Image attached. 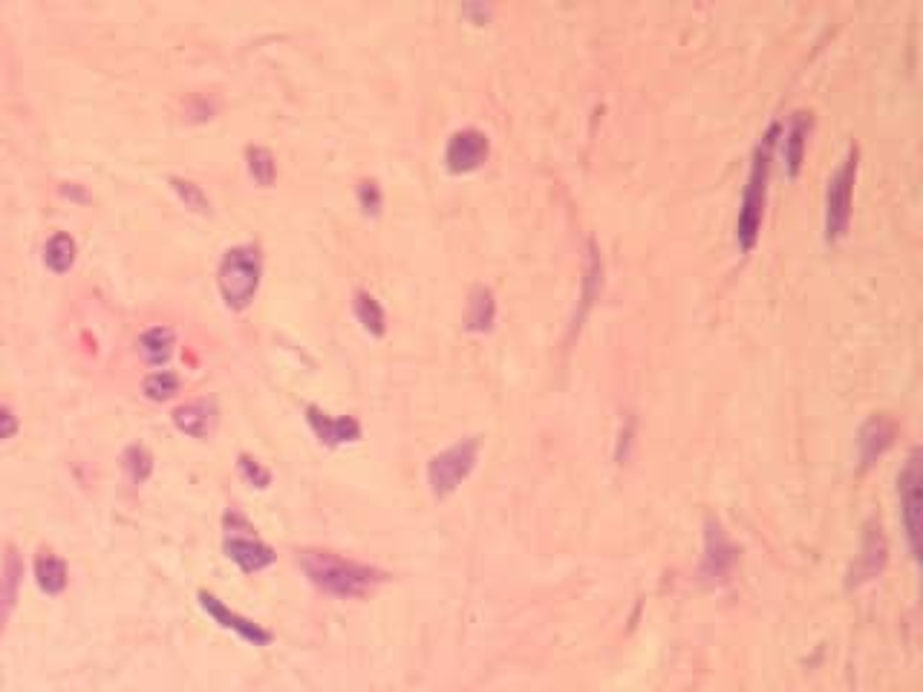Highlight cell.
Instances as JSON below:
<instances>
[{
    "mask_svg": "<svg viewBox=\"0 0 923 692\" xmlns=\"http://www.w3.org/2000/svg\"><path fill=\"white\" fill-rule=\"evenodd\" d=\"M355 318L364 323V329L370 335H384V329H387L384 309L370 292H355Z\"/></svg>",
    "mask_w": 923,
    "mask_h": 692,
    "instance_id": "cell-20",
    "label": "cell"
},
{
    "mask_svg": "<svg viewBox=\"0 0 923 692\" xmlns=\"http://www.w3.org/2000/svg\"><path fill=\"white\" fill-rule=\"evenodd\" d=\"M122 468L130 473L133 485H142L150 473H153V456H150L148 447H142V445L127 447L125 453H122Z\"/></svg>",
    "mask_w": 923,
    "mask_h": 692,
    "instance_id": "cell-23",
    "label": "cell"
},
{
    "mask_svg": "<svg viewBox=\"0 0 923 692\" xmlns=\"http://www.w3.org/2000/svg\"><path fill=\"white\" fill-rule=\"evenodd\" d=\"M21 580H24V560H21L18 548L9 545L3 551V563H0V632L6 629V623H9L12 612H15Z\"/></svg>",
    "mask_w": 923,
    "mask_h": 692,
    "instance_id": "cell-12",
    "label": "cell"
},
{
    "mask_svg": "<svg viewBox=\"0 0 923 692\" xmlns=\"http://www.w3.org/2000/svg\"><path fill=\"white\" fill-rule=\"evenodd\" d=\"M214 421V407L211 401H188L174 410V424L191 439H205Z\"/></svg>",
    "mask_w": 923,
    "mask_h": 692,
    "instance_id": "cell-14",
    "label": "cell"
},
{
    "mask_svg": "<svg viewBox=\"0 0 923 692\" xmlns=\"http://www.w3.org/2000/svg\"><path fill=\"white\" fill-rule=\"evenodd\" d=\"M488 136L476 127H465V130H456L450 136L448 150H445V165L450 173H471L476 168H482V162L488 159Z\"/></svg>",
    "mask_w": 923,
    "mask_h": 692,
    "instance_id": "cell-7",
    "label": "cell"
},
{
    "mask_svg": "<svg viewBox=\"0 0 923 692\" xmlns=\"http://www.w3.org/2000/svg\"><path fill=\"white\" fill-rule=\"evenodd\" d=\"M298 563L309 583L332 597H364L387 580L381 569L338 557L332 551H300Z\"/></svg>",
    "mask_w": 923,
    "mask_h": 692,
    "instance_id": "cell-1",
    "label": "cell"
},
{
    "mask_svg": "<svg viewBox=\"0 0 923 692\" xmlns=\"http://www.w3.org/2000/svg\"><path fill=\"white\" fill-rule=\"evenodd\" d=\"M197 597H200L202 609L214 618V623H220L223 629L234 632L237 638L254 643V646H266V643H272V632H269V629H263L260 623H254V620L243 618V615H237V612H231L220 597H214V594L205 592V589H202Z\"/></svg>",
    "mask_w": 923,
    "mask_h": 692,
    "instance_id": "cell-9",
    "label": "cell"
},
{
    "mask_svg": "<svg viewBox=\"0 0 923 692\" xmlns=\"http://www.w3.org/2000/svg\"><path fill=\"white\" fill-rule=\"evenodd\" d=\"M476 456H479V442L476 439H462L456 445H450L448 450H442L439 456L430 459V468H427V482H430V491L439 496H450L476 468Z\"/></svg>",
    "mask_w": 923,
    "mask_h": 692,
    "instance_id": "cell-5",
    "label": "cell"
},
{
    "mask_svg": "<svg viewBox=\"0 0 923 692\" xmlns=\"http://www.w3.org/2000/svg\"><path fill=\"white\" fill-rule=\"evenodd\" d=\"M35 583L44 594H61L70 583V569L61 557H55L50 551L35 557Z\"/></svg>",
    "mask_w": 923,
    "mask_h": 692,
    "instance_id": "cell-16",
    "label": "cell"
},
{
    "mask_svg": "<svg viewBox=\"0 0 923 692\" xmlns=\"http://www.w3.org/2000/svg\"><path fill=\"white\" fill-rule=\"evenodd\" d=\"M44 263H47V269L55 274H64L73 269L75 240L67 231H58V234H52L50 240H47V246H44Z\"/></svg>",
    "mask_w": 923,
    "mask_h": 692,
    "instance_id": "cell-19",
    "label": "cell"
},
{
    "mask_svg": "<svg viewBox=\"0 0 923 692\" xmlns=\"http://www.w3.org/2000/svg\"><path fill=\"white\" fill-rule=\"evenodd\" d=\"M306 421L312 424L315 436L329 447L350 445V442L361 439V424L352 416H326L324 410H318L312 404V407H306Z\"/></svg>",
    "mask_w": 923,
    "mask_h": 692,
    "instance_id": "cell-11",
    "label": "cell"
},
{
    "mask_svg": "<svg viewBox=\"0 0 923 692\" xmlns=\"http://www.w3.org/2000/svg\"><path fill=\"white\" fill-rule=\"evenodd\" d=\"M898 485L900 519H903V528H906L909 551L918 557V534H921V459H918V453L909 456Z\"/></svg>",
    "mask_w": 923,
    "mask_h": 692,
    "instance_id": "cell-6",
    "label": "cell"
},
{
    "mask_svg": "<svg viewBox=\"0 0 923 692\" xmlns=\"http://www.w3.org/2000/svg\"><path fill=\"white\" fill-rule=\"evenodd\" d=\"M779 136V124H771V130L762 136L756 156H753V168L748 176V188L742 197V211H739V223H736V240L739 246L750 251L756 246L759 228H762V214H765V197H768V176H771V159H774V145Z\"/></svg>",
    "mask_w": 923,
    "mask_h": 692,
    "instance_id": "cell-2",
    "label": "cell"
},
{
    "mask_svg": "<svg viewBox=\"0 0 923 692\" xmlns=\"http://www.w3.org/2000/svg\"><path fill=\"white\" fill-rule=\"evenodd\" d=\"M892 439H895V424L889 419H883V416H874L863 427V433H860V459H863V465H872L877 456H883L889 450V445H892Z\"/></svg>",
    "mask_w": 923,
    "mask_h": 692,
    "instance_id": "cell-13",
    "label": "cell"
},
{
    "mask_svg": "<svg viewBox=\"0 0 923 692\" xmlns=\"http://www.w3.org/2000/svg\"><path fill=\"white\" fill-rule=\"evenodd\" d=\"M263 277V257L257 246H234L228 248L217 269V286L223 295L225 306L234 312H243L249 306Z\"/></svg>",
    "mask_w": 923,
    "mask_h": 692,
    "instance_id": "cell-3",
    "label": "cell"
},
{
    "mask_svg": "<svg viewBox=\"0 0 923 692\" xmlns=\"http://www.w3.org/2000/svg\"><path fill=\"white\" fill-rule=\"evenodd\" d=\"M497 318V300L494 292L485 286H476L468 297V309H465V329L471 332H488Z\"/></svg>",
    "mask_w": 923,
    "mask_h": 692,
    "instance_id": "cell-17",
    "label": "cell"
},
{
    "mask_svg": "<svg viewBox=\"0 0 923 692\" xmlns=\"http://www.w3.org/2000/svg\"><path fill=\"white\" fill-rule=\"evenodd\" d=\"M179 390H182V378L171 370L153 372V375H148V378L142 381V393H145L150 401H168V398L176 396Z\"/></svg>",
    "mask_w": 923,
    "mask_h": 692,
    "instance_id": "cell-22",
    "label": "cell"
},
{
    "mask_svg": "<svg viewBox=\"0 0 923 692\" xmlns=\"http://www.w3.org/2000/svg\"><path fill=\"white\" fill-rule=\"evenodd\" d=\"M246 159H249V171H251V176H254V182H257V185H263V188L275 185L277 165H275L272 150L260 148V145H251V148L246 150Z\"/></svg>",
    "mask_w": 923,
    "mask_h": 692,
    "instance_id": "cell-21",
    "label": "cell"
},
{
    "mask_svg": "<svg viewBox=\"0 0 923 692\" xmlns=\"http://www.w3.org/2000/svg\"><path fill=\"white\" fill-rule=\"evenodd\" d=\"M358 199H361L364 214L375 217V214L381 211V188H378V182H373V179H364V182L358 185Z\"/></svg>",
    "mask_w": 923,
    "mask_h": 692,
    "instance_id": "cell-26",
    "label": "cell"
},
{
    "mask_svg": "<svg viewBox=\"0 0 923 692\" xmlns=\"http://www.w3.org/2000/svg\"><path fill=\"white\" fill-rule=\"evenodd\" d=\"M237 465H240V473H243V479L249 482L251 488H269V482H272V473L263 468L257 459H251L249 453H243L240 459H237Z\"/></svg>",
    "mask_w": 923,
    "mask_h": 692,
    "instance_id": "cell-25",
    "label": "cell"
},
{
    "mask_svg": "<svg viewBox=\"0 0 923 692\" xmlns=\"http://www.w3.org/2000/svg\"><path fill=\"white\" fill-rule=\"evenodd\" d=\"M857 148L849 150L846 162L840 165V171L828 179V191H825V240L837 243L840 237H846L851 220V194H854V179H857Z\"/></svg>",
    "mask_w": 923,
    "mask_h": 692,
    "instance_id": "cell-4",
    "label": "cell"
},
{
    "mask_svg": "<svg viewBox=\"0 0 923 692\" xmlns=\"http://www.w3.org/2000/svg\"><path fill=\"white\" fill-rule=\"evenodd\" d=\"M808 133H811V116L808 113H797L791 127H788V133H785V165H788L791 176H797L799 168H802Z\"/></svg>",
    "mask_w": 923,
    "mask_h": 692,
    "instance_id": "cell-18",
    "label": "cell"
},
{
    "mask_svg": "<svg viewBox=\"0 0 923 692\" xmlns=\"http://www.w3.org/2000/svg\"><path fill=\"white\" fill-rule=\"evenodd\" d=\"M18 416L6 407V404H0V442H6V439H12L15 433H18Z\"/></svg>",
    "mask_w": 923,
    "mask_h": 692,
    "instance_id": "cell-27",
    "label": "cell"
},
{
    "mask_svg": "<svg viewBox=\"0 0 923 692\" xmlns=\"http://www.w3.org/2000/svg\"><path fill=\"white\" fill-rule=\"evenodd\" d=\"M168 182H171V188H174L176 194H179V199H182L188 208H194V211H200V214L208 211V197L202 194L200 185H194V182H188V179H182V176H171Z\"/></svg>",
    "mask_w": 923,
    "mask_h": 692,
    "instance_id": "cell-24",
    "label": "cell"
},
{
    "mask_svg": "<svg viewBox=\"0 0 923 692\" xmlns=\"http://www.w3.org/2000/svg\"><path fill=\"white\" fill-rule=\"evenodd\" d=\"M736 566V548L730 545L727 534L719 522H707V545H704V563H701V577L710 583H722Z\"/></svg>",
    "mask_w": 923,
    "mask_h": 692,
    "instance_id": "cell-10",
    "label": "cell"
},
{
    "mask_svg": "<svg viewBox=\"0 0 923 692\" xmlns=\"http://www.w3.org/2000/svg\"><path fill=\"white\" fill-rule=\"evenodd\" d=\"M176 335L168 326H153L148 332L139 335V352L148 361L150 367H165L174 355Z\"/></svg>",
    "mask_w": 923,
    "mask_h": 692,
    "instance_id": "cell-15",
    "label": "cell"
},
{
    "mask_svg": "<svg viewBox=\"0 0 923 692\" xmlns=\"http://www.w3.org/2000/svg\"><path fill=\"white\" fill-rule=\"evenodd\" d=\"M243 531H251V525H246ZM243 531H228L223 545L225 557H228L237 569L246 571V574H251V571H263L266 566H272V563H275V548L260 543L254 534H243Z\"/></svg>",
    "mask_w": 923,
    "mask_h": 692,
    "instance_id": "cell-8",
    "label": "cell"
},
{
    "mask_svg": "<svg viewBox=\"0 0 923 692\" xmlns=\"http://www.w3.org/2000/svg\"><path fill=\"white\" fill-rule=\"evenodd\" d=\"M61 194L70 199H78V202H87V199H90V194H87L84 188H73V182H64V185H61Z\"/></svg>",
    "mask_w": 923,
    "mask_h": 692,
    "instance_id": "cell-28",
    "label": "cell"
}]
</instances>
